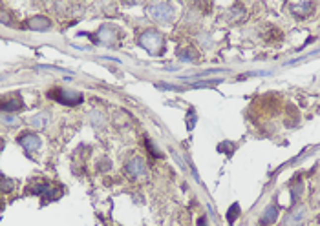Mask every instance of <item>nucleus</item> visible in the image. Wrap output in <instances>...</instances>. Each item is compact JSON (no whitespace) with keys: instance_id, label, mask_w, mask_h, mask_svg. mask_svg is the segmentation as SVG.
<instances>
[{"instance_id":"nucleus-1","label":"nucleus","mask_w":320,"mask_h":226,"mask_svg":"<svg viewBox=\"0 0 320 226\" xmlns=\"http://www.w3.org/2000/svg\"><path fill=\"white\" fill-rule=\"evenodd\" d=\"M141 46L148 49L150 53H157L159 49L163 48V37L159 35L157 31H146L141 35Z\"/></svg>"},{"instance_id":"nucleus-2","label":"nucleus","mask_w":320,"mask_h":226,"mask_svg":"<svg viewBox=\"0 0 320 226\" xmlns=\"http://www.w3.org/2000/svg\"><path fill=\"white\" fill-rule=\"evenodd\" d=\"M49 97H55L59 102H64V104H81L83 102V95L79 91H72V89H57V91H51Z\"/></svg>"},{"instance_id":"nucleus-3","label":"nucleus","mask_w":320,"mask_h":226,"mask_svg":"<svg viewBox=\"0 0 320 226\" xmlns=\"http://www.w3.org/2000/svg\"><path fill=\"white\" fill-rule=\"evenodd\" d=\"M150 13L154 18L165 22V20H170V17L174 15V7L170 4H154V6H150Z\"/></svg>"},{"instance_id":"nucleus-4","label":"nucleus","mask_w":320,"mask_h":226,"mask_svg":"<svg viewBox=\"0 0 320 226\" xmlns=\"http://www.w3.org/2000/svg\"><path fill=\"white\" fill-rule=\"evenodd\" d=\"M127 172L128 175L132 177H141V175H146V162L141 159V157H136V159H130L127 164Z\"/></svg>"},{"instance_id":"nucleus-5","label":"nucleus","mask_w":320,"mask_h":226,"mask_svg":"<svg viewBox=\"0 0 320 226\" xmlns=\"http://www.w3.org/2000/svg\"><path fill=\"white\" fill-rule=\"evenodd\" d=\"M18 143H20V146L24 150H28V151H35V150L41 148V139L35 133H26V135H22V137L18 139Z\"/></svg>"},{"instance_id":"nucleus-6","label":"nucleus","mask_w":320,"mask_h":226,"mask_svg":"<svg viewBox=\"0 0 320 226\" xmlns=\"http://www.w3.org/2000/svg\"><path fill=\"white\" fill-rule=\"evenodd\" d=\"M306 217V208L304 206H296L287 217L284 219V226H298Z\"/></svg>"},{"instance_id":"nucleus-7","label":"nucleus","mask_w":320,"mask_h":226,"mask_svg":"<svg viewBox=\"0 0 320 226\" xmlns=\"http://www.w3.org/2000/svg\"><path fill=\"white\" fill-rule=\"evenodd\" d=\"M28 26H30V30H33V31H46V30H49L51 22H49L46 17L37 15V17H33V18L28 20Z\"/></svg>"},{"instance_id":"nucleus-8","label":"nucleus","mask_w":320,"mask_h":226,"mask_svg":"<svg viewBox=\"0 0 320 226\" xmlns=\"http://www.w3.org/2000/svg\"><path fill=\"white\" fill-rule=\"evenodd\" d=\"M276 219H278V208L274 206V204H269L267 210L264 212V215H262V221H260V223H262L264 226H269V225H273Z\"/></svg>"},{"instance_id":"nucleus-9","label":"nucleus","mask_w":320,"mask_h":226,"mask_svg":"<svg viewBox=\"0 0 320 226\" xmlns=\"http://www.w3.org/2000/svg\"><path fill=\"white\" fill-rule=\"evenodd\" d=\"M48 113H37V115H33L30 119V126H33V128H44V126L48 124Z\"/></svg>"},{"instance_id":"nucleus-10","label":"nucleus","mask_w":320,"mask_h":226,"mask_svg":"<svg viewBox=\"0 0 320 226\" xmlns=\"http://www.w3.org/2000/svg\"><path fill=\"white\" fill-rule=\"evenodd\" d=\"M240 212H242L240 204H238V202H234V204L229 208V212H227V221H229V225H234L236 221H238V217H240Z\"/></svg>"},{"instance_id":"nucleus-11","label":"nucleus","mask_w":320,"mask_h":226,"mask_svg":"<svg viewBox=\"0 0 320 226\" xmlns=\"http://www.w3.org/2000/svg\"><path fill=\"white\" fill-rule=\"evenodd\" d=\"M15 186H17V183H15L13 179L0 177V191H4V193H9V191L15 190Z\"/></svg>"},{"instance_id":"nucleus-12","label":"nucleus","mask_w":320,"mask_h":226,"mask_svg":"<svg viewBox=\"0 0 320 226\" xmlns=\"http://www.w3.org/2000/svg\"><path fill=\"white\" fill-rule=\"evenodd\" d=\"M20 108H22V101L17 99V101H9L7 104H2L0 110L4 113H13V112H17V110H20Z\"/></svg>"},{"instance_id":"nucleus-13","label":"nucleus","mask_w":320,"mask_h":226,"mask_svg":"<svg viewBox=\"0 0 320 226\" xmlns=\"http://www.w3.org/2000/svg\"><path fill=\"white\" fill-rule=\"evenodd\" d=\"M0 122H4L6 126H18V117H15L13 113H2L0 115Z\"/></svg>"},{"instance_id":"nucleus-14","label":"nucleus","mask_w":320,"mask_h":226,"mask_svg":"<svg viewBox=\"0 0 320 226\" xmlns=\"http://www.w3.org/2000/svg\"><path fill=\"white\" fill-rule=\"evenodd\" d=\"M302 193H304V185L302 183H296V185L293 186V190H291V201L296 202L298 199H300Z\"/></svg>"},{"instance_id":"nucleus-15","label":"nucleus","mask_w":320,"mask_h":226,"mask_svg":"<svg viewBox=\"0 0 320 226\" xmlns=\"http://www.w3.org/2000/svg\"><path fill=\"white\" fill-rule=\"evenodd\" d=\"M90 120L93 124H103L104 122V115L101 112H91L90 113Z\"/></svg>"},{"instance_id":"nucleus-16","label":"nucleus","mask_w":320,"mask_h":226,"mask_svg":"<svg viewBox=\"0 0 320 226\" xmlns=\"http://www.w3.org/2000/svg\"><path fill=\"white\" fill-rule=\"evenodd\" d=\"M196 120H198V117H196V112H194V110H190V112H188V115H187V128H188V131H190L194 126H196Z\"/></svg>"},{"instance_id":"nucleus-17","label":"nucleus","mask_w":320,"mask_h":226,"mask_svg":"<svg viewBox=\"0 0 320 226\" xmlns=\"http://www.w3.org/2000/svg\"><path fill=\"white\" fill-rule=\"evenodd\" d=\"M146 148L150 150V153L154 155V157H163V153H161V151H157V150L154 148V144H152L150 141H146Z\"/></svg>"},{"instance_id":"nucleus-18","label":"nucleus","mask_w":320,"mask_h":226,"mask_svg":"<svg viewBox=\"0 0 320 226\" xmlns=\"http://www.w3.org/2000/svg\"><path fill=\"white\" fill-rule=\"evenodd\" d=\"M104 162H101V164H99V170H103V172H106V170H108L110 168V162H108V159H103Z\"/></svg>"},{"instance_id":"nucleus-19","label":"nucleus","mask_w":320,"mask_h":226,"mask_svg":"<svg viewBox=\"0 0 320 226\" xmlns=\"http://www.w3.org/2000/svg\"><path fill=\"white\" fill-rule=\"evenodd\" d=\"M199 226H207V221H205V217H201V219H199V223H198Z\"/></svg>"}]
</instances>
